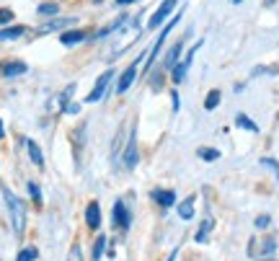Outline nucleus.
<instances>
[{"label": "nucleus", "mask_w": 279, "mask_h": 261, "mask_svg": "<svg viewBox=\"0 0 279 261\" xmlns=\"http://www.w3.org/2000/svg\"><path fill=\"white\" fill-rule=\"evenodd\" d=\"M171 99H173V111H179V93L173 91V93H171Z\"/></svg>", "instance_id": "nucleus-34"}, {"label": "nucleus", "mask_w": 279, "mask_h": 261, "mask_svg": "<svg viewBox=\"0 0 279 261\" xmlns=\"http://www.w3.org/2000/svg\"><path fill=\"white\" fill-rule=\"evenodd\" d=\"M124 143H127V137H124V132H122V129H119V132H116V137H114V145H111V158H114V163H119V158H122Z\"/></svg>", "instance_id": "nucleus-15"}, {"label": "nucleus", "mask_w": 279, "mask_h": 261, "mask_svg": "<svg viewBox=\"0 0 279 261\" xmlns=\"http://www.w3.org/2000/svg\"><path fill=\"white\" fill-rule=\"evenodd\" d=\"M122 160H124V168H135L140 155H137V129L135 124L130 127V135H127V143H124V150H122Z\"/></svg>", "instance_id": "nucleus-3"}, {"label": "nucleus", "mask_w": 279, "mask_h": 261, "mask_svg": "<svg viewBox=\"0 0 279 261\" xmlns=\"http://www.w3.org/2000/svg\"><path fill=\"white\" fill-rule=\"evenodd\" d=\"M261 163H264L266 168H271V171L276 173V179H279V163H276L274 158H261Z\"/></svg>", "instance_id": "nucleus-31"}, {"label": "nucleus", "mask_w": 279, "mask_h": 261, "mask_svg": "<svg viewBox=\"0 0 279 261\" xmlns=\"http://www.w3.org/2000/svg\"><path fill=\"white\" fill-rule=\"evenodd\" d=\"M269 223H271V217H269V215H259V217H256V228H259V230L269 228Z\"/></svg>", "instance_id": "nucleus-30"}, {"label": "nucleus", "mask_w": 279, "mask_h": 261, "mask_svg": "<svg viewBox=\"0 0 279 261\" xmlns=\"http://www.w3.org/2000/svg\"><path fill=\"white\" fill-rule=\"evenodd\" d=\"M13 21V11L11 8H0V23H11Z\"/></svg>", "instance_id": "nucleus-32"}, {"label": "nucleus", "mask_w": 279, "mask_h": 261, "mask_svg": "<svg viewBox=\"0 0 279 261\" xmlns=\"http://www.w3.org/2000/svg\"><path fill=\"white\" fill-rule=\"evenodd\" d=\"M235 124L241 127V129H248V132H259V124H256L248 114H238V116H235Z\"/></svg>", "instance_id": "nucleus-17"}, {"label": "nucleus", "mask_w": 279, "mask_h": 261, "mask_svg": "<svg viewBox=\"0 0 279 261\" xmlns=\"http://www.w3.org/2000/svg\"><path fill=\"white\" fill-rule=\"evenodd\" d=\"M36 13L39 16H57L60 13V6L57 3H42V6L36 8Z\"/></svg>", "instance_id": "nucleus-24"}, {"label": "nucleus", "mask_w": 279, "mask_h": 261, "mask_svg": "<svg viewBox=\"0 0 279 261\" xmlns=\"http://www.w3.org/2000/svg\"><path fill=\"white\" fill-rule=\"evenodd\" d=\"M142 57V55H140ZM140 57L122 73V75H119V80H116V96H122V93H127L130 88H132V83L137 80V67H140Z\"/></svg>", "instance_id": "nucleus-6"}, {"label": "nucleus", "mask_w": 279, "mask_h": 261, "mask_svg": "<svg viewBox=\"0 0 279 261\" xmlns=\"http://www.w3.org/2000/svg\"><path fill=\"white\" fill-rule=\"evenodd\" d=\"M91 39V34L86 31V29H78V31H62L60 34V41L65 47H72V44H83V41H88Z\"/></svg>", "instance_id": "nucleus-8"}, {"label": "nucleus", "mask_w": 279, "mask_h": 261, "mask_svg": "<svg viewBox=\"0 0 279 261\" xmlns=\"http://www.w3.org/2000/svg\"><path fill=\"white\" fill-rule=\"evenodd\" d=\"M274 248H276L274 241H264L261 248H248V253H259V251H261V253H274Z\"/></svg>", "instance_id": "nucleus-29"}, {"label": "nucleus", "mask_w": 279, "mask_h": 261, "mask_svg": "<svg viewBox=\"0 0 279 261\" xmlns=\"http://www.w3.org/2000/svg\"><path fill=\"white\" fill-rule=\"evenodd\" d=\"M75 23V18H52V21H47L42 29H39L36 34H49V31H65L67 26H72Z\"/></svg>", "instance_id": "nucleus-10"}, {"label": "nucleus", "mask_w": 279, "mask_h": 261, "mask_svg": "<svg viewBox=\"0 0 279 261\" xmlns=\"http://www.w3.org/2000/svg\"><path fill=\"white\" fill-rule=\"evenodd\" d=\"M72 93H75V83H70V85H65V91L60 93V109H65V106L70 104V99H72Z\"/></svg>", "instance_id": "nucleus-25"}, {"label": "nucleus", "mask_w": 279, "mask_h": 261, "mask_svg": "<svg viewBox=\"0 0 279 261\" xmlns=\"http://www.w3.org/2000/svg\"><path fill=\"white\" fill-rule=\"evenodd\" d=\"M26 150H29V158H31V163L42 171L44 168V155H42V150H39V145L34 143V140H26Z\"/></svg>", "instance_id": "nucleus-13"}, {"label": "nucleus", "mask_w": 279, "mask_h": 261, "mask_svg": "<svg viewBox=\"0 0 279 261\" xmlns=\"http://www.w3.org/2000/svg\"><path fill=\"white\" fill-rule=\"evenodd\" d=\"M36 256H39V251H36V248H31V246H29V248H23V251H21V253H18V256H16V261H34V258H36Z\"/></svg>", "instance_id": "nucleus-27"}, {"label": "nucleus", "mask_w": 279, "mask_h": 261, "mask_svg": "<svg viewBox=\"0 0 279 261\" xmlns=\"http://www.w3.org/2000/svg\"><path fill=\"white\" fill-rule=\"evenodd\" d=\"M111 223H114V228H116V230H127V228H130V223H132V215H130V209H127V204H124L122 199H116V202H114V209H111Z\"/></svg>", "instance_id": "nucleus-5"}, {"label": "nucleus", "mask_w": 279, "mask_h": 261, "mask_svg": "<svg viewBox=\"0 0 279 261\" xmlns=\"http://www.w3.org/2000/svg\"><path fill=\"white\" fill-rule=\"evenodd\" d=\"M271 3H276V0H264V6H271Z\"/></svg>", "instance_id": "nucleus-38"}, {"label": "nucleus", "mask_w": 279, "mask_h": 261, "mask_svg": "<svg viewBox=\"0 0 279 261\" xmlns=\"http://www.w3.org/2000/svg\"><path fill=\"white\" fill-rule=\"evenodd\" d=\"M67 261H83V251H81V243H72V246H70Z\"/></svg>", "instance_id": "nucleus-28"}, {"label": "nucleus", "mask_w": 279, "mask_h": 261, "mask_svg": "<svg viewBox=\"0 0 279 261\" xmlns=\"http://www.w3.org/2000/svg\"><path fill=\"white\" fill-rule=\"evenodd\" d=\"M212 228H215V223H212V217H207V220L202 223V228L196 230V243H207V238H210V233H212Z\"/></svg>", "instance_id": "nucleus-16"}, {"label": "nucleus", "mask_w": 279, "mask_h": 261, "mask_svg": "<svg viewBox=\"0 0 279 261\" xmlns=\"http://www.w3.org/2000/svg\"><path fill=\"white\" fill-rule=\"evenodd\" d=\"M176 253H179V251H171V256H168L166 261H176Z\"/></svg>", "instance_id": "nucleus-37"}, {"label": "nucleus", "mask_w": 279, "mask_h": 261, "mask_svg": "<svg viewBox=\"0 0 279 261\" xmlns=\"http://www.w3.org/2000/svg\"><path fill=\"white\" fill-rule=\"evenodd\" d=\"M202 44H205V41L199 39L196 44H194V47H191V50H189V52L184 55V60H181V62H176V65L171 67V70H173V78H171V80H173L176 85L186 80V73H189V67H191V62H194V55H196L199 50H202Z\"/></svg>", "instance_id": "nucleus-2"}, {"label": "nucleus", "mask_w": 279, "mask_h": 261, "mask_svg": "<svg viewBox=\"0 0 279 261\" xmlns=\"http://www.w3.org/2000/svg\"><path fill=\"white\" fill-rule=\"evenodd\" d=\"M26 70H29L26 62H6V65H0V75H3V78H18Z\"/></svg>", "instance_id": "nucleus-11"}, {"label": "nucleus", "mask_w": 279, "mask_h": 261, "mask_svg": "<svg viewBox=\"0 0 279 261\" xmlns=\"http://www.w3.org/2000/svg\"><path fill=\"white\" fill-rule=\"evenodd\" d=\"M153 199L161 204V207H173L176 192H171V189H155V192H153Z\"/></svg>", "instance_id": "nucleus-12"}, {"label": "nucleus", "mask_w": 279, "mask_h": 261, "mask_svg": "<svg viewBox=\"0 0 279 261\" xmlns=\"http://www.w3.org/2000/svg\"><path fill=\"white\" fill-rule=\"evenodd\" d=\"M6 137V127H3V119H0V140Z\"/></svg>", "instance_id": "nucleus-36"}, {"label": "nucleus", "mask_w": 279, "mask_h": 261, "mask_svg": "<svg viewBox=\"0 0 279 261\" xmlns=\"http://www.w3.org/2000/svg\"><path fill=\"white\" fill-rule=\"evenodd\" d=\"M179 215H181V220H191L194 217V197H189L186 202L179 204Z\"/></svg>", "instance_id": "nucleus-19"}, {"label": "nucleus", "mask_w": 279, "mask_h": 261, "mask_svg": "<svg viewBox=\"0 0 279 261\" xmlns=\"http://www.w3.org/2000/svg\"><path fill=\"white\" fill-rule=\"evenodd\" d=\"M3 197H6V204H8V212H11V223H13L16 235H23V230H26V207H23V202L11 189H3Z\"/></svg>", "instance_id": "nucleus-1"}, {"label": "nucleus", "mask_w": 279, "mask_h": 261, "mask_svg": "<svg viewBox=\"0 0 279 261\" xmlns=\"http://www.w3.org/2000/svg\"><path fill=\"white\" fill-rule=\"evenodd\" d=\"M220 99H222V93H220L217 88H212V91L207 93V99H205V109H207V111H215V109L220 106Z\"/></svg>", "instance_id": "nucleus-18"}, {"label": "nucleus", "mask_w": 279, "mask_h": 261, "mask_svg": "<svg viewBox=\"0 0 279 261\" xmlns=\"http://www.w3.org/2000/svg\"><path fill=\"white\" fill-rule=\"evenodd\" d=\"M111 78H114V70H106V73H101L98 75V80H96V85H93V91L88 93V104H98L104 96H106V88H109V83H111Z\"/></svg>", "instance_id": "nucleus-7"}, {"label": "nucleus", "mask_w": 279, "mask_h": 261, "mask_svg": "<svg viewBox=\"0 0 279 261\" xmlns=\"http://www.w3.org/2000/svg\"><path fill=\"white\" fill-rule=\"evenodd\" d=\"M230 3H235V6H238V3H243V0H230Z\"/></svg>", "instance_id": "nucleus-39"}, {"label": "nucleus", "mask_w": 279, "mask_h": 261, "mask_svg": "<svg viewBox=\"0 0 279 261\" xmlns=\"http://www.w3.org/2000/svg\"><path fill=\"white\" fill-rule=\"evenodd\" d=\"M29 194L36 202V207H42V192H39V184L36 181H29Z\"/></svg>", "instance_id": "nucleus-26"}, {"label": "nucleus", "mask_w": 279, "mask_h": 261, "mask_svg": "<svg viewBox=\"0 0 279 261\" xmlns=\"http://www.w3.org/2000/svg\"><path fill=\"white\" fill-rule=\"evenodd\" d=\"M96 3H104V0H96Z\"/></svg>", "instance_id": "nucleus-40"}, {"label": "nucleus", "mask_w": 279, "mask_h": 261, "mask_svg": "<svg viewBox=\"0 0 279 261\" xmlns=\"http://www.w3.org/2000/svg\"><path fill=\"white\" fill-rule=\"evenodd\" d=\"M62 111H67V114H81V104H72V101H70Z\"/></svg>", "instance_id": "nucleus-33"}, {"label": "nucleus", "mask_w": 279, "mask_h": 261, "mask_svg": "<svg viewBox=\"0 0 279 261\" xmlns=\"http://www.w3.org/2000/svg\"><path fill=\"white\" fill-rule=\"evenodd\" d=\"M106 235H98L96 238V243H93V261H101V256H104V251H106Z\"/></svg>", "instance_id": "nucleus-22"}, {"label": "nucleus", "mask_w": 279, "mask_h": 261, "mask_svg": "<svg viewBox=\"0 0 279 261\" xmlns=\"http://www.w3.org/2000/svg\"><path fill=\"white\" fill-rule=\"evenodd\" d=\"M130 3H137V0H116V6L122 8V6H130Z\"/></svg>", "instance_id": "nucleus-35"}, {"label": "nucleus", "mask_w": 279, "mask_h": 261, "mask_svg": "<svg viewBox=\"0 0 279 261\" xmlns=\"http://www.w3.org/2000/svg\"><path fill=\"white\" fill-rule=\"evenodd\" d=\"M196 155L202 158V160H207V163H212V160H217V158H220V150H215V148H199V150H196Z\"/></svg>", "instance_id": "nucleus-23"}, {"label": "nucleus", "mask_w": 279, "mask_h": 261, "mask_svg": "<svg viewBox=\"0 0 279 261\" xmlns=\"http://www.w3.org/2000/svg\"><path fill=\"white\" fill-rule=\"evenodd\" d=\"M276 73H279L276 65H259V67L251 70V78H259V75H276Z\"/></svg>", "instance_id": "nucleus-21"}, {"label": "nucleus", "mask_w": 279, "mask_h": 261, "mask_svg": "<svg viewBox=\"0 0 279 261\" xmlns=\"http://www.w3.org/2000/svg\"><path fill=\"white\" fill-rule=\"evenodd\" d=\"M26 34V26H11V29H3L0 31V39H18Z\"/></svg>", "instance_id": "nucleus-20"}, {"label": "nucleus", "mask_w": 279, "mask_h": 261, "mask_svg": "<svg viewBox=\"0 0 279 261\" xmlns=\"http://www.w3.org/2000/svg\"><path fill=\"white\" fill-rule=\"evenodd\" d=\"M184 44H186V39H179L176 44H173V47L168 50V55H166V60H163V67H173V65L179 62V55H181Z\"/></svg>", "instance_id": "nucleus-14"}, {"label": "nucleus", "mask_w": 279, "mask_h": 261, "mask_svg": "<svg viewBox=\"0 0 279 261\" xmlns=\"http://www.w3.org/2000/svg\"><path fill=\"white\" fill-rule=\"evenodd\" d=\"M176 6H179V0H163V3L155 8V13L150 16V21H147V29H150V31H155V29L161 26V23H166V18H168V16L176 11Z\"/></svg>", "instance_id": "nucleus-4"}, {"label": "nucleus", "mask_w": 279, "mask_h": 261, "mask_svg": "<svg viewBox=\"0 0 279 261\" xmlns=\"http://www.w3.org/2000/svg\"><path fill=\"white\" fill-rule=\"evenodd\" d=\"M86 225L91 230H98V225H101V207H98V202H91L86 207Z\"/></svg>", "instance_id": "nucleus-9"}]
</instances>
